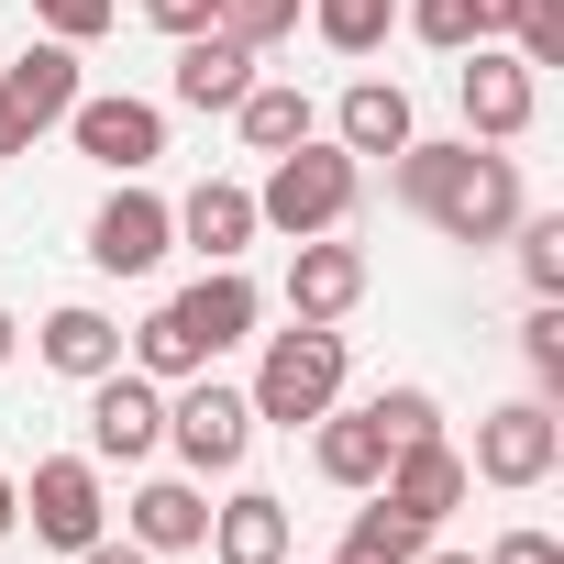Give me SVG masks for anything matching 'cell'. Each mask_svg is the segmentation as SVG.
Listing matches in <instances>:
<instances>
[{
  "instance_id": "cell-1",
  "label": "cell",
  "mask_w": 564,
  "mask_h": 564,
  "mask_svg": "<svg viewBox=\"0 0 564 564\" xmlns=\"http://www.w3.org/2000/svg\"><path fill=\"white\" fill-rule=\"evenodd\" d=\"M399 199L443 232V243H509V221L531 210L520 199V155H498V144H399Z\"/></svg>"
},
{
  "instance_id": "cell-2",
  "label": "cell",
  "mask_w": 564,
  "mask_h": 564,
  "mask_svg": "<svg viewBox=\"0 0 564 564\" xmlns=\"http://www.w3.org/2000/svg\"><path fill=\"white\" fill-rule=\"evenodd\" d=\"M355 199H366V155H344V144L311 133V144H289V155H265L254 221H265V232H289V243H311V232H344Z\"/></svg>"
},
{
  "instance_id": "cell-3",
  "label": "cell",
  "mask_w": 564,
  "mask_h": 564,
  "mask_svg": "<svg viewBox=\"0 0 564 564\" xmlns=\"http://www.w3.org/2000/svg\"><path fill=\"white\" fill-rule=\"evenodd\" d=\"M344 333L333 322H289V333H265V355H254V421H276V432H300V421H322L333 399H344Z\"/></svg>"
},
{
  "instance_id": "cell-4",
  "label": "cell",
  "mask_w": 564,
  "mask_h": 564,
  "mask_svg": "<svg viewBox=\"0 0 564 564\" xmlns=\"http://www.w3.org/2000/svg\"><path fill=\"white\" fill-rule=\"evenodd\" d=\"M166 443L188 454V476H232V465L254 454V399L199 366V377H177V399H166Z\"/></svg>"
},
{
  "instance_id": "cell-5",
  "label": "cell",
  "mask_w": 564,
  "mask_h": 564,
  "mask_svg": "<svg viewBox=\"0 0 564 564\" xmlns=\"http://www.w3.org/2000/svg\"><path fill=\"white\" fill-rule=\"evenodd\" d=\"M553 465H564V410H553V399H509V410L476 421V465H465V476H487V487H542Z\"/></svg>"
},
{
  "instance_id": "cell-6",
  "label": "cell",
  "mask_w": 564,
  "mask_h": 564,
  "mask_svg": "<svg viewBox=\"0 0 564 564\" xmlns=\"http://www.w3.org/2000/svg\"><path fill=\"white\" fill-rule=\"evenodd\" d=\"M454 100H465V133H476V144H520L531 111H542V67H520L509 45H465Z\"/></svg>"
},
{
  "instance_id": "cell-7",
  "label": "cell",
  "mask_w": 564,
  "mask_h": 564,
  "mask_svg": "<svg viewBox=\"0 0 564 564\" xmlns=\"http://www.w3.org/2000/svg\"><path fill=\"white\" fill-rule=\"evenodd\" d=\"M67 133H78V155L89 166H111V177H144L155 155H166V111L155 100H133V89H78V111H67Z\"/></svg>"
},
{
  "instance_id": "cell-8",
  "label": "cell",
  "mask_w": 564,
  "mask_h": 564,
  "mask_svg": "<svg viewBox=\"0 0 564 564\" xmlns=\"http://www.w3.org/2000/svg\"><path fill=\"white\" fill-rule=\"evenodd\" d=\"M23 509H34V542H56V553H89L111 531V498H100V465L89 454H45L34 487H23Z\"/></svg>"
},
{
  "instance_id": "cell-9",
  "label": "cell",
  "mask_w": 564,
  "mask_h": 564,
  "mask_svg": "<svg viewBox=\"0 0 564 564\" xmlns=\"http://www.w3.org/2000/svg\"><path fill=\"white\" fill-rule=\"evenodd\" d=\"M166 243H177V210L155 188H133V177L89 210V265L100 276H144V265H166Z\"/></svg>"
},
{
  "instance_id": "cell-10",
  "label": "cell",
  "mask_w": 564,
  "mask_h": 564,
  "mask_svg": "<svg viewBox=\"0 0 564 564\" xmlns=\"http://www.w3.org/2000/svg\"><path fill=\"white\" fill-rule=\"evenodd\" d=\"M155 443H166V388L133 377V366L89 377V454H100V465H144Z\"/></svg>"
},
{
  "instance_id": "cell-11",
  "label": "cell",
  "mask_w": 564,
  "mask_h": 564,
  "mask_svg": "<svg viewBox=\"0 0 564 564\" xmlns=\"http://www.w3.org/2000/svg\"><path fill=\"white\" fill-rule=\"evenodd\" d=\"M355 300H366V254L355 243H333V232L289 243V322H344Z\"/></svg>"
},
{
  "instance_id": "cell-12",
  "label": "cell",
  "mask_w": 564,
  "mask_h": 564,
  "mask_svg": "<svg viewBox=\"0 0 564 564\" xmlns=\"http://www.w3.org/2000/svg\"><path fill=\"white\" fill-rule=\"evenodd\" d=\"M188 111H232L243 89H254V45L232 34V23H210V34H177V78H166Z\"/></svg>"
},
{
  "instance_id": "cell-13",
  "label": "cell",
  "mask_w": 564,
  "mask_h": 564,
  "mask_svg": "<svg viewBox=\"0 0 564 564\" xmlns=\"http://www.w3.org/2000/svg\"><path fill=\"white\" fill-rule=\"evenodd\" d=\"M465 454L432 432V443H388V476H377V498H399L410 520H443V509H465Z\"/></svg>"
},
{
  "instance_id": "cell-14",
  "label": "cell",
  "mask_w": 564,
  "mask_h": 564,
  "mask_svg": "<svg viewBox=\"0 0 564 564\" xmlns=\"http://www.w3.org/2000/svg\"><path fill=\"white\" fill-rule=\"evenodd\" d=\"M254 232H265V221H254V188H243V177H199V188L177 199V243H199L210 265H243Z\"/></svg>"
},
{
  "instance_id": "cell-15",
  "label": "cell",
  "mask_w": 564,
  "mask_h": 564,
  "mask_svg": "<svg viewBox=\"0 0 564 564\" xmlns=\"http://www.w3.org/2000/svg\"><path fill=\"white\" fill-rule=\"evenodd\" d=\"M166 311L199 333V355H232V344H254V311H265V300H254V276H243V265H210L199 289H177Z\"/></svg>"
},
{
  "instance_id": "cell-16",
  "label": "cell",
  "mask_w": 564,
  "mask_h": 564,
  "mask_svg": "<svg viewBox=\"0 0 564 564\" xmlns=\"http://www.w3.org/2000/svg\"><path fill=\"white\" fill-rule=\"evenodd\" d=\"M34 355H45L56 377H78V388H89V377H111V366H122V322H111V311H89V300H67V311H45Z\"/></svg>"
},
{
  "instance_id": "cell-17",
  "label": "cell",
  "mask_w": 564,
  "mask_h": 564,
  "mask_svg": "<svg viewBox=\"0 0 564 564\" xmlns=\"http://www.w3.org/2000/svg\"><path fill=\"white\" fill-rule=\"evenodd\" d=\"M311 465H322L333 487H355V498H366V487L388 476V432H377V410H344V399H333V410L311 421Z\"/></svg>"
},
{
  "instance_id": "cell-18",
  "label": "cell",
  "mask_w": 564,
  "mask_h": 564,
  "mask_svg": "<svg viewBox=\"0 0 564 564\" xmlns=\"http://www.w3.org/2000/svg\"><path fill=\"white\" fill-rule=\"evenodd\" d=\"M210 564H289V498L243 487L232 509H210Z\"/></svg>"
},
{
  "instance_id": "cell-19",
  "label": "cell",
  "mask_w": 564,
  "mask_h": 564,
  "mask_svg": "<svg viewBox=\"0 0 564 564\" xmlns=\"http://www.w3.org/2000/svg\"><path fill=\"white\" fill-rule=\"evenodd\" d=\"M0 89H12V111H23L34 133H45V122H67V111H78V45H56V34H45V45H23L12 67H0Z\"/></svg>"
},
{
  "instance_id": "cell-20",
  "label": "cell",
  "mask_w": 564,
  "mask_h": 564,
  "mask_svg": "<svg viewBox=\"0 0 564 564\" xmlns=\"http://www.w3.org/2000/svg\"><path fill=\"white\" fill-rule=\"evenodd\" d=\"M410 133H421V122H410V89H399V78H355L344 111H333V144H344V155H399Z\"/></svg>"
},
{
  "instance_id": "cell-21",
  "label": "cell",
  "mask_w": 564,
  "mask_h": 564,
  "mask_svg": "<svg viewBox=\"0 0 564 564\" xmlns=\"http://www.w3.org/2000/svg\"><path fill=\"white\" fill-rule=\"evenodd\" d=\"M133 542H144V553H199V542H210V498H199L188 476H144V487H133Z\"/></svg>"
},
{
  "instance_id": "cell-22",
  "label": "cell",
  "mask_w": 564,
  "mask_h": 564,
  "mask_svg": "<svg viewBox=\"0 0 564 564\" xmlns=\"http://www.w3.org/2000/svg\"><path fill=\"white\" fill-rule=\"evenodd\" d=\"M421 542H432V520H410L399 498L366 487V509H355V531H344V564H421Z\"/></svg>"
},
{
  "instance_id": "cell-23",
  "label": "cell",
  "mask_w": 564,
  "mask_h": 564,
  "mask_svg": "<svg viewBox=\"0 0 564 564\" xmlns=\"http://www.w3.org/2000/svg\"><path fill=\"white\" fill-rule=\"evenodd\" d=\"M232 122H243V144H254V155H289V144H311V122H322V111H311V89H265V78H254V89L232 100Z\"/></svg>"
},
{
  "instance_id": "cell-24",
  "label": "cell",
  "mask_w": 564,
  "mask_h": 564,
  "mask_svg": "<svg viewBox=\"0 0 564 564\" xmlns=\"http://www.w3.org/2000/svg\"><path fill=\"white\" fill-rule=\"evenodd\" d=\"M487 34H509L520 67H564V0H487Z\"/></svg>"
},
{
  "instance_id": "cell-25",
  "label": "cell",
  "mask_w": 564,
  "mask_h": 564,
  "mask_svg": "<svg viewBox=\"0 0 564 564\" xmlns=\"http://www.w3.org/2000/svg\"><path fill=\"white\" fill-rule=\"evenodd\" d=\"M399 23L432 45V56H465V45H498L487 34V0H399Z\"/></svg>"
},
{
  "instance_id": "cell-26",
  "label": "cell",
  "mask_w": 564,
  "mask_h": 564,
  "mask_svg": "<svg viewBox=\"0 0 564 564\" xmlns=\"http://www.w3.org/2000/svg\"><path fill=\"white\" fill-rule=\"evenodd\" d=\"M388 23H399V0H311V34H322L333 56H377Z\"/></svg>"
},
{
  "instance_id": "cell-27",
  "label": "cell",
  "mask_w": 564,
  "mask_h": 564,
  "mask_svg": "<svg viewBox=\"0 0 564 564\" xmlns=\"http://www.w3.org/2000/svg\"><path fill=\"white\" fill-rule=\"evenodd\" d=\"M210 355H199V333L177 322V311H155L144 333H133V377H155V388H177V377H199Z\"/></svg>"
},
{
  "instance_id": "cell-28",
  "label": "cell",
  "mask_w": 564,
  "mask_h": 564,
  "mask_svg": "<svg viewBox=\"0 0 564 564\" xmlns=\"http://www.w3.org/2000/svg\"><path fill=\"white\" fill-rule=\"evenodd\" d=\"M509 243H520L531 300H564V210H520V221H509Z\"/></svg>"
},
{
  "instance_id": "cell-29",
  "label": "cell",
  "mask_w": 564,
  "mask_h": 564,
  "mask_svg": "<svg viewBox=\"0 0 564 564\" xmlns=\"http://www.w3.org/2000/svg\"><path fill=\"white\" fill-rule=\"evenodd\" d=\"M520 366H531L542 399H564V300H531V322H520Z\"/></svg>"
},
{
  "instance_id": "cell-30",
  "label": "cell",
  "mask_w": 564,
  "mask_h": 564,
  "mask_svg": "<svg viewBox=\"0 0 564 564\" xmlns=\"http://www.w3.org/2000/svg\"><path fill=\"white\" fill-rule=\"evenodd\" d=\"M366 410H377L388 443H432V432H443V399H432V388H377Z\"/></svg>"
},
{
  "instance_id": "cell-31",
  "label": "cell",
  "mask_w": 564,
  "mask_h": 564,
  "mask_svg": "<svg viewBox=\"0 0 564 564\" xmlns=\"http://www.w3.org/2000/svg\"><path fill=\"white\" fill-rule=\"evenodd\" d=\"M300 12H311V0H221V23H232L254 56H265V45H289V34H300Z\"/></svg>"
},
{
  "instance_id": "cell-32",
  "label": "cell",
  "mask_w": 564,
  "mask_h": 564,
  "mask_svg": "<svg viewBox=\"0 0 564 564\" xmlns=\"http://www.w3.org/2000/svg\"><path fill=\"white\" fill-rule=\"evenodd\" d=\"M111 12H122V0H34V23H45L56 45H89V34H111Z\"/></svg>"
},
{
  "instance_id": "cell-33",
  "label": "cell",
  "mask_w": 564,
  "mask_h": 564,
  "mask_svg": "<svg viewBox=\"0 0 564 564\" xmlns=\"http://www.w3.org/2000/svg\"><path fill=\"white\" fill-rule=\"evenodd\" d=\"M144 23H155V34H210L221 0H144Z\"/></svg>"
},
{
  "instance_id": "cell-34",
  "label": "cell",
  "mask_w": 564,
  "mask_h": 564,
  "mask_svg": "<svg viewBox=\"0 0 564 564\" xmlns=\"http://www.w3.org/2000/svg\"><path fill=\"white\" fill-rule=\"evenodd\" d=\"M487 564H564V542H553V531H498Z\"/></svg>"
},
{
  "instance_id": "cell-35",
  "label": "cell",
  "mask_w": 564,
  "mask_h": 564,
  "mask_svg": "<svg viewBox=\"0 0 564 564\" xmlns=\"http://www.w3.org/2000/svg\"><path fill=\"white\" fill-rule=\"evenodd\" d=\"M78 564H155V553H144V542H133V531H122V542H111V531H100V542H89V553H78Z\"/></svg>"
},
{
  "instance_id": "cell-36",
  "label": "cell",
  "mask_w": 564,
  "mask_h": 564,
  "mask_svg": "<svg viewBox=\"0 0 564 564\" xmlns=\"http://www.w3.org/2000/svg\"><path fill=\"white\" fill-rule=\"evenodd\" d=\"M0 155H34V122L12 111V89H0Z\"/></svg>"
},
{
  "instance_id": "cell-37",
  "label": "cell",
  "mask_w": 564,
  "mask_h": 564,
  "mask_svg": "<svg viewBox=\"0 0 564 564\" xmlns=\"http://www.w3.org/2000/svg\"><path fill=\"white\" fill-rule=\"evenodd\" d=\"M12 531H23V487H12V476H0V542H12Z\"/></svg>"
},
{
  "instance_id": "cell-38",
  "label": "cell",
  "mask_w": 564,
  "mask_h": 564,
  "mask_svg": "<svg viewBox=\"0 0 564 564\" xmlns=\"http://www.w3.org/2000/svg\"><path fill=\"white\" fill-rule=\"evenodd\" d=\"M12 344H23V322H12V311H0V366H12Z\"/></svg>"
},
{
  "instance_id": "cell-39",
  "label": "cell",
  "mask_w": 564,
  "mask_h": 564,
  "mask_svg": "<svg viewBox=\"0 0 564 564\" xmlns=\"http://www.w3.org/2000/svg\"><path fill=\"white\" fill-rule=\"evenodd\" d=\"M421 564H487V553H432V542H421Z\"/></svg>"
},
{
  "instance_id": "cell-40",
  "label": "cell",
  "mask_w": 564,
  "mask_h": 564,
  "mask_svg": "<svg viewBox=\"0 0 564 564\" xmlns=\"http://www.w3.org/2000/svg\"><path fill=\"white\" fill-rule=\"evenodd\" d=\"M333 564H344V553H333Z\"/></svg>"
}]
</instances>
